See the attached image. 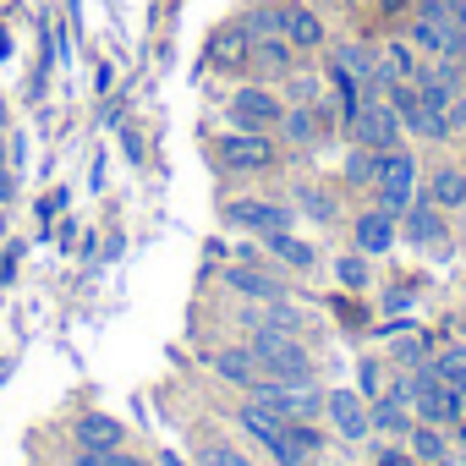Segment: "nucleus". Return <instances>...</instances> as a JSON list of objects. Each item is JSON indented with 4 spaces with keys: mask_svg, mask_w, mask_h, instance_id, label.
Returning a JSON list of instances; mask_svg holds the SVG:
<instances>
[{
    "mask_svg": "<svg viewBox=\"0 0 466 466\" xmlns=\"http://www.w3.org/2000/svg\"><path fill=\"white\" fill-rule=\"evenodd\" d=\"M280 39L291 50H319L324 45V23L308 6H297V0H280Z\"/></svg>",
    "mask_w": 466,
    "mask_h": 466,
    "instance_id": "obj_10",
    "label": "nucleus"
},
{
    "mask_svg": "<svg viewBox=\"0 0 466 466\" xmlns=\"http://www.w3.org/2000/svg\"><path fill=\"white\" fill-rule=\"evenodd\" d=\"M275 154H280V148H275L269 132H225V137L214 143L219 170H269Z\"/></svg>",
    "mask_w": 466,
    "mask_h": 466,
    "instance_id": "obj_5",
    "label": "nucleus"
},
{
    "mask_svg": "<svg viewBox=\"0 0 466 466\" xmlns=\"http://www.w3.org/2000/svg\"><path fill=\"white\" fill-rule=\"evenodd\" d=\"M198 466H253V461H248L242 450H230V444H208Z\"/></svg>",
    "mask_w": 466,
    "mask_h": 466,
    "instance_id": "obj_30",
    "label": "nucleus"
},
{
    "mask_svg": "<svg viewBox=\"0 0 466 466\" xmlns=\"http://www.w3.org/2000/svg\"><path fill=\"white\" fill-rule=\"evenodd\" d=\"M72 439H77V450H121V422L105 411H88L72 422Z\"/></svg>",
    "mask_w": 466,
    "mask_h": 466,
    "instance_id": "obj_14",
    "label": "nucleus"
},
{
    "mask_svg": "<svg viewBox=\"0 0 466 466\" xmlns=\"http://www.w3.org/2000/svg\"><path fill=\"white\" fill-rule=\"evenodd\" d=\"M400 132H406V127H400V116H395L384 99H373V105L362 99V110H357V121H351V143L384 154V148H400Z\"/></svg>",
    "mask_w": 466,
    "mask_h": 466,
    "instance_id": "obj_6",
    "label": "nucleus"
},
{
    "mask_svg": "<svg viewBox=\"0 0 466 466\" xmlns=\"http://www.w3.org/2000/svg\"><path fill=\"white\" fill-rule=\"evenodd\" d=\"M455 329H461V335H466V319H455Z\"/></svg>",
    "mask_w": 466,
    "mask_h": 466,
    "instance_id": "obj_43",
    "label": "nucleus"
},
{
    "mask_svg": "<svg viewBox=\"0 0 466 466\" xmlns=\"http://www.w3.org/2000/svg\"><path fill=\"white\" fill-rule=\"evenodd\" d=\"M286 466H319V455H302V461H286Z\"/></svg>",
    "mask_w": 466,
    "mask_h": 466,
    "instance_id": "obj_40",
    "label": "nucleus"
},
{
    "mask_svg": "<svg viewBox=\"0 0 466 466\" xmlns=\"http://www.w3.org/2000/svg\"><path fill=\"white\" fill-rule=\"evenodd\" d=\"M208 368L225 379V384H237V390H253L258 384V357H253V346H219L214 357H208Z\"/></svg>",
    "mask_w": 466,
    "mask_h": 466,
    "instance_id": "obj_12",
    "label": "nucleus"
},
{
    "mask_svg": "<svg viewBox=\"0 0 466 466\" xmlns=\"http://www.w3.org/2000/svg\"><path fill=\"white\" fill-rule=\"evenodd\" d=\"M297 203H302L313 219H335V203H329V192H319V187H297Z\"/></svg>",
    "mask_w": 466,
    "mask_h": 466,
    "instance_id": "obj_29",
    "label": "nucleus"
},
{
    "mask_svg": "<svg viewBox=\"0 0 466 466\" xmlns=\"http://www.w3.org/2000/svg\"><path fill=\"white\" fill-rule=\"evenodd\" d=\"M248 56H253V34H248L242 23L219 28V34H214V45H208V61H214V66H225V72H242V66H248Z\"/></svg>",
    "mask_w": 466,
    "mask_h": 466,
    "instance_id": "obj_13",
    "label": "nucleus"
},
{
    "mask_svg": "<svg viewBox=\"0 0 466 466\" xmlns=\"http://www.w3.org/2000/svg\"><path fill=\"white\" fill-rule=\"evenodd\" d=\"M280 132H286V143H297V148H313V143H319V110H313V105H286V116H280Z\"/></svg>",
    "mask_w": 466,
    "mask_h": 466,
    "instance_id": "obj_20",
    "label": "nucleus"
},
{
    "mask_svg": "<svg viewBox=\"0 0 466 466\" xmlns=\"http://www.w3.org/2000/svg\"><path fill=\"white\" fill-rule=\"evenodd\" d=\"M406 439H411V455H417V461H428V466L444 461V428H439V422H411Z\"/></svg>",
    "mask_w": 466,
    "mask_h": 466,
    "instance_id": "obj_23",
    "label": "nucleus"
},
{
    "mask_svg": "<svg viewBox=\"0 0 466 466\" xmlns=\"http://www.w3.org/2000/svg\"><path fill=\"white\" fill-rule=\"evenodd\" d=\"M72 466H148V461H137V455H127V450H77Z\"/></svg>",
    "mask_w": 466,
    "mask_h": 466,
    "instance_id": "obj_26",
    "label": "nucleus"
},
{
    "mask_svg": "<svg viewBox=\"0 0 466 466\" xmlns=\"http://www.w3.org/2000/svg\"><path fill=\"white\" fill-rule=\"evenodd\" d=\"M291 99L297 105H313L319 99V77H291Z\"/></svg>",
    "mask_w": 466,
    "mask_h": 466,
    "instance_id": "obj_32",
    "label": "nucleus"
},
{
    "mask_svg": "<svg viewBox=\"0 0 466 466\" xmlns=\"http://www.w3.org/2000/svg\"><path fill=\"white\" fill-rule=\"evenodd\" d=\"M329 61H335V77H351V83L368 88V83H373V66H379V50H368V45L351 39V45H335Z\"/></svg>",
    "mask_w": 466,
    "mask_h": 466,
    "instance_id": "obj_15",
    "label": "nucleus"
},
{
    "mask_svg": "<svg viewBox=\"0 0 466 466\" xmlns=\"http://www.w3.org/2000/svg\"><path fill=\"white\" fill-rule=\"evenodd\" d=\"M406 466H428V461H417V455H411V461H406Z\"/></svg>",
    "mask_w": 466,
    "mask_h": 466,
    "instance_id": "obj_44",
    "label": "nucleus"
},
{
    "mask_svg": "<svg viewBox=\"0 0 466 466\" xmlns=\"http://www.w3.org/2000/svg\"><path fill=\"white\" fill-rule=\"evenodd\" d=\"M242 28H248L253 39H264V34H280V6H248Z\"/></svg>",
    "mask_w": 466,
    "mask_h": 466,
    "instance_id": "obj_25",
    "label": "nucleus"
},
{
    "mask_svg": "<svg viewBox=\"0 0 466 466\" xmlns=\"http://www.w3.org/2000/svg\"><path fill=\"white\" fill-rule=\"evenodd\" d=\"M428 198H433L439 208H466V170H461V165H439V170L428 176Z\"/></svg>",
    "mask_w": 466,
    "mask_h": 466,
    "instance_id": "obj_18",
    "label": "nucleus"
},
{
    "mask_svg": "<svg viewBox=\"0 0 466 466\" xmlns=\"http://www.w3.org/2000/svg\"><path fill=\"white\" fill-rule=\"evenodd\" d=\"M248 346H253V357H258V368H264L269 379H313V357H308V346L291 340L286 329L258 324Z\"/></svg>",
    "mask_w": 466,
    "mask_h": 466,
    "instance_id": "obj_1",
    "label": "nucleus"
},
{
    "mask_svg": "<svg viewBox=\"0 0 466 466\" xmlns=\"http://www.w3.org/2000/svg\"><path fill=\"white\" fill-rule=\"evenodd\" d=\"M6 230H12V219H6V203H0V242H6Z\"/></svg>",
    "mask_w": 466,
    "mask_h": 466,
    "instance_id": "obj_39",
    "label": "nucleus"
},
{
    "mask_svg": "<svg viewBox=\"0 0 466 466\" xmlns=\"http://www.w3.org/2000/svg\"><path fill=\"white\" fill-rule=\"evenodd\" d=\"M324 417H329V428H335L340 439H351V444L373 433V411H368V400L351 395V390H329V395H324Z\"/></svg>",
    "mask_w": 466,
    "mask_h": 466,
    "instance_id": "obj_8",
    "label": "nucleus"
},
{
    "mask_svg": "<svg viewBox=\"0 0 466 466\" xmlns=\"http://www.w3.org/2000/svg\"><path fill=\"white\" fill-rule=\"evenodd\" d=\"M351 242H357V253H368V258L390 253V248H395V214H384V208H368V214H357V225H351Z\"/></svg>",
    "mask_w": 466,
    "mask_h": 466,
    "instance_id": "obj_11",
    "label": "nucleus"
},
{
    "mask_svg": "<svg viewBox=\"0 0 466 466\" xmlns=\"http://www.w3.org/2000/svg\"><path fill=\"white\" fill-rule=\"evenodd\" d=\"M264 248H269L275 258H286L291 269H313V264H319V253H313L308 242H297L291 230H269V237H264Z\"/></svg>",
    "mask_w": 466,
    "mask_h": 466,
    "instance_id": "obj_21",
    "label": "nucleus"
},
{
    "mask_svg": "<svg viewBox=\"0 0 466 466\" xmlns=\"http://www.w3.org/2000/svg\"><path fill=\"white\" fill-rule=\"evenodd\" d=\"M444 121H450V137H466V88L450 99V110H444Z\"/></svg>",
    "mask_w": 466,
    "mask_h": 466,
    "instance_id": "obj_31",
    "label": "nucleus"
},
{
    "mask_svg": "<svg viewBox=\"0 0 466 466\" xmlns=\"http://www.w3.org/2000/svg\"><path fill=\"white\" fill-rule=\"evenodd\" d=\"M6 154H12V148H6V137H0V165H12V159H6Z\"/></svg>",
    "mask_w": 466,
    "mask_h": 466,
    "instance_id": "obj_41",
    "label": "nucleus"
},
{
    "mask_svg": "<svg viewBox=\"0 0 466 466\" xmlns=\"http://www.w3.org/2000/svg\"><path fill=\"white\" fill-rule=\"evenodd\" d=\"M346 181H351V187H368V181H379V148H362V143H351V154H346Z\"/></svg>",
    "mask_w": 466,
    "mask_h": 466,
    "instance_id": "obj_24",
    "label": "nucleus"
},
{
    "mask_svg": "<svg viewBox=\"0 0 466 466\" xmlns=\"http://www.w3.org/2000/svg\"><path fill=\"white\" fill-rule=\"evenodd\" d=\"M335 269H340V286H351V291H362V286H368V253H346Z\"/></svg>",
    "mask_w": 466,
    "mask_h": 466,
    "instance_id": "obj_27",
    "label": "nucleus"
},
{
    "mask_svg": "<svg viewBox=\"0 0 466 466\" xmlns=\"http://www.w3.org/2000/svg\"><path fill=\"white\" fill-rule=\"evenodd\" d=\"M406 461H411V455H406V450H395V444H390V450H384V455H379V461H373V466H406Z\"/></svg>",
    "mask_w": 466,
    "mask_h": 466,
    "instance_id": "obj_37",
    "label": "nucleus"
},
{
    "mask_svg": "<svg viewBox=\"0 0 466 466\" xmlns=\"http://www.w3.org/2000/svg\"><path fill=\"white\" fill-rule=\"evenodd\" d=\"M433 466H461V461H450V455H444V461H433Z\"/></svg>",
    "mask_w": 466,
    "mask_h": 466,
    "instance_id": "obj_42",
    "label": "nucleus"
},
{
    "mask_svg": "<svg viewBox=\"0 0 466 466\" xmlns=\"http://www.w3.org/2000/svg\"><path fill=\"white\" fill-rule=\"evenodd\" d=\"M400 230H406V242L411 248H428V253H444V242H450V230H444V208L428 198H411V208L400 214Z\"/></svg>",
    "mask_w": 466,
    "mask_h": 466,
    "instance_id": "obj_7",
    "label": "nucleus"
},
{
    "mask_svg": "<svg viewBox=\"0 0 466 466\" xmlns=\"http://www.w3.org/2000/svg\"><path fill=\"white\" fill-rule=\"evenodd\" d=\"M417 198V154L411 148H384L379 154V208L384 214H406Z\"/></svg>",
    "mask_w": 466,
    "mask_h": 466,
    "instance_id": "obj_3",
    "label": "nucleus"
},
{
    "mask_svg": "<svg viewBox=\"0 0 466 466\" xmlns=\"http://www.w3.org/2000/svg\"><path fill=\"white\" fill-rule=\"evenodd\" d=\"M225 286L242 291L248 302H275V297H280V280H269V275H258V269H248V264H230V269H225Z\"/></svg>",
    "mask_w": 466,
    "mask_h": 466,
    "instance_id": "obj_19",
    "label": "nucleus"
},
{
    "mask_svg": "<svg viewBox=\"0 0 466 466\" xmlns=\"http://www.w3.org/2000/svg\"><path fill=\"white\" fill-rule=\"evenodd\" d=\"M0 121H6V99H0Z\"/></svg>",
    "mask_w": 466,
    "mask_h": 466,
    "instance_id": "obj_45",
    "label": "nucleus"
},
{
    "mask_svg": "<svg viewBox=\"0 0 466 466\" xmlns=\"http://www.w3.org/2000/svg\"><path fill=\"white\" fill-rule=\"evenodd\" d=\"M253 400H264V406H275L280 417H297V422H313L324 411V395H319L313 379H269V373H258Z\"/></svg>",
    "mask_w": 466,
    "mask_h": 466,
    "instance_id": "obj_2",
    "label": "nucleus"
},
{
    "mask_svg": "<svg viewBox=\"0 0 466 466\" xmlns=\"http://www.w3.org/2000/svg\"><path fill=\"white\" fill-rule=\"evenodd\" d=\"M384 384H379V362H362V395H379Z\"/></svg>",
    "mask_w": 466,
    "mask_h": 466,
    "instance_id": "obj_36",
    "label": "nucleus"
},
{
    "mask_svg": "<svg viewBox=\"0 0 466 466\" xmlns=\"http://www.w3.org/2000/svg\"><path fill=\"white\" fill-rule=\"evenodd\" d=\"M0 203H17V170L0 165Z\"/></svg>",
    "mask_w": 466,
    "mask_h": 466,
    "instance_id": "obj_34",
    "label": "nucleus"
},
{
    "mask_svg": "<svg viewBox=\"0 0 466 466\" xmlns=\"http://www.w3.org/2000/svg\"><path fill=\"white\" fill-rule=\"evenodd\" d=\"M264 77H291V45L280 39V34H264V39H253V56H248Z\"/></svg>",
    "mask_w": 466,
    "mask_h": 466,
    "instance_id": "obj_17",
    "label": "nucleus"
},
{
    "mask_svg": "<svg viewBox=\"0 0 466 466\" xmlns=\"http://www.w3.org/2000/svg\"><path fill=\"white\" fill-rule=\"evenodd\" d=\"M395 357H400V362H422V340H411V329H400V340H395Z\"/></svg>",
    "mask_w": 466,
    "mask_h": 466,
    "instance_id": "obj_33",
    "label": "nucleus"
},
{
    "mask_svg": "<svg viewBox=\"0 0 466 466\" xmlns=\"http://www.w3.org/2000/svg\"><path fill=\"white\" fill-rule=\"evenodd\" d=\"M264 324H269V329H286V335H291V329H302V313H297V308H286V302L275 297V302H264Z\"/></svg>",
    "mask_w": 466,
    "mask_h": 466,
    "instance_id": "obj_28",
    "label": "nucleus"
},
{
    "mask_svg": "<svg viewBox=\"0 0 466 466\" xmlns=\"http://www.w3.org/2000/svg\"><path fill=\"white\" fill-rule=\"evenodd\" d=\"M461 400H466V346H444V351H433V362H428Z\"/></svg>",
    "mask_w": 466,
    "mask_h": 466,
    "instance_id": "obj_22",
    "label": "nucleus"
},
{
    "mask_svg": "<svg viewBox=\"0 0 466 466\" xmlns=\"http://www.w3.org/2000/svg\"><path fill=\"white\" fill-rule=\"evenodd\" d=\"M159 466H187V461H181L176 450H165V455H159Z\"/></svg>",
    "mask_w": 466,
    "mask_h": 466,
    "instance_id": "obj_38",
    "label": "nucleus"
},
{
    "mask_svg": "<svg viewBox=\"0 0 466 466\" xmlns=\"http://www.w3.org/2000/svg\"><path fill=\"white\" fill-rule=\"evenodd\" d=\"M368 411H373V433H390V439H406L411 422H417V417H411V400H395L390 390H384Z\"/></svg>",
    "mask_w": 466,
    "mask_h": 466,
    "instance_id": "obj_16",
    "label": "nucleus"
},
{
    "mask_svg": "<svg viewBox=\"0 0 466 466\" xmlns=\"http://www.w3.org/2000/svg\"><path fill=\"white\" fill-rule=\"evenodd\" d=\"M225 214H230V225H248V230H258V237H269V230H291V208L269 203V198H237Z\"/></svg>",
    "mask_w": 466,
    "mask_h": 466,
    "instance_id": "obj_9",
    "label": "nucleus"
},
{
    "mask_svg": "<svg viewBox=\"0 0 466 466\" xmlns=\"http://www.w3.org/2000/svg\"><path fill=\"white\" fill-rule=\"evenodd\" d=\"M225 116H230V127H237V132H269V127H280L286 99L275 88H264V83H242L237 94H230Z\"/></svg>",
    "mask_w": 466,
    "mask_h": 466,
    "instance_id": "obj_4",
    "label": "nucleus"
},
{
    "mask_svg": "<svg viewBox=\"0 0 466 466\" xmlns=\"http://www.w3.org/2000/svg\"><path fill=\"white\" fill-rule=\"evenodd\" d=\"M121 148H127V159H132V165H143V137H137L132 127L121 132Z\"/></svg>",
    "mask_w": 466,
    "mask_h": 466,
    "instance_id": "obj_35",
    "label": "nucleus"
}]
</instances>
